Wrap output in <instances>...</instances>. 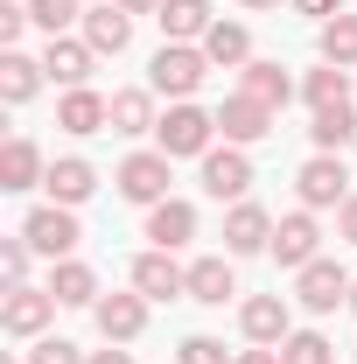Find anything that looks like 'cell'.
I'll return each instance as SVG.
<instances>
[{
	"instance_id": "obj_1",
	"label": "cell",
	"mask_w": 357,
	"mask_h": 364,
	"mask_svg": "<svg viewBox=\"0 0 357 364\" xmlns=\"http://www.w3.org/2000/svg\"><path fill=\"white\" fill-rule=\"evenodd\" d=\"M211 134H218V112H203V105H189V98L169 105V119L154 127V140H161L169 161H176V154H196V161H203V154H211Z\"/></svg>"
},
{
	"instance_id": "obj_2",
	"label": "cell",
	"mask_w": 357,
	"mask_h": 364,
	"mask_svg": "<svg viewBox=\"0 0 357 364\" xmlns=\"http://www.w3.org/2000/svg\"><path fill=\"white\" fill-rule=\"evenodd\" d=\"M203 70H211V56H203V49H189V43H161V56H154V63H147V85L154 91H169V98H189V91L203 85Z\"/></svg>"
},
{
	"instance_id": "obj_3",
	"label": "cell",
	"mask_w": 357,
	"mask_h": 364,
	"mask_svg": "<svg viewBox=\"0 0 357 364\" xmlns=\"http://www.w3.org/2000/svg\"><path fill=\"white\" fill-rule=\"evenodd\" d=\"M294 189H302V210H343L351 203V168H343V154H315V161H302V176H294Z\"/></svg>"
},
{
	"instance_id": "obj_4",
	"label": "cell",
	"mask_w": 357,
	"mask_h": 364,
	"mask_svg": "<svg viewBox=\"0 0 357 364\" xmlns=\"http://www.w3.org/2000/svg\"><path fill=\"white\" fill-rule=\"evenodd\" d=\"M294 294H302L309 316H336V309L351 301V273L336 267V259H309V267L294 273Z\"/></svg>"
},
{
	"instance_id": "obj_5",
	"label": "cell",
	"mask_w": 357,
	"mask_h": 364,
	"mask_svg": "<svg viewBox=\"0 0 357 364\" xmlns=\"http://www.w3.org/2000/svg\"><path fill=\"white\" fill-rule=\"evenodd\" d=\"M112 182H119L127 203H147V210H154V203H169V154H161V147H154V154H127Z\"/></svg>"
},
{
	"instance_id": "obj_6",
	"label": "cell",
	"mask_w": 357,
	"mask_h": 364,
	"mask_svg": "<svg viewBox=\"0 0 357 364\" xmlns=\"http://www.w3.org/2000/svg\"><path fill=\"white\" fill-rule=\"evenodd\" d=\"M21 238H28V245L43 252L49 267H56V259H70V245H78L85 231H78V218H70L63 203H43V210H28V225H21Z\"/></svg>"
},
{
	"instance_id": "obj_7",
	"label": "cell",
	"mask_w": 357,
	"mask_h": 364,
	"mask_svg": "<svg viewBox=\"0 0 357 364\" xmlns=\"http://www.w3.org/2000/svg\"><path fill=\"white\" fill-rule=\"evenodd\" d=\"M56 309H63V301H56L49 287H7V301H0V329H7V336H43Z\"/></svg>"
},
{
	"instance_id": "obj_8",
	"label": "cell",
	"mask_w": 357,
	"mask_h": 364,
	"mask_svg": "<svg viewBox=\"0 0 357 364\" xmlns=\"http://www.w3.org/2000/svg\"><path fill=\"white\" fill-rule=\"evenodd\" d=\"M203 189L218 196V203H245V189H252V161H245V147H211L203 154Z\"/></svg>"
},
{
	"instance_id": "obj_9",
	"label": "cell",
	"mask_w": 357,
	"mask_h": 364,
	"mask_svg": "<svg viewBox=\"0 0 357 364\" xmlns=\"http://www.w3.org/2000/svg\"><path fill=\"white\" fill-rule=\"evenodd\" d=\"M134 294H147V301H176V294H189V267H176V252H140L134 259Z\"/></svg>"
},
{
	"instance_id": "obj_10",
	"label": "cell",
	"mask_w": 357,
	"mask_h": 364,
	"mask_svg": "<svg viewBox=\"0 0 357 364\" xmlns=\"http://www.w3.org/2000/svg\"><path fill=\"white\" fill-rule=\"evenodd\" d=\"M218 127L231 147H252V140H267L273 134V105H260V98H245V91H231L218 105Z\"/></svg>"
},
{
	"instance_id": "obj_11",
	"label": "cell",
	"mask_w": 357,
	"mask_h": 364,
	"mask_svg": "<svg viewBox=\"0 0 357 364\" xmlns=\"http://www.w3.org/2000/svg\"><path fill=\"white\" fill-rule=\"evenodd\" d=\"M238 329H245V343H287V336H294V309H287L280 294H252V301L238 309Z\"/></svg>"
},
{
	"instance_id": "obj_12",
	"label": "cell",
	"mask_w": 357,
	"mask_h": 364,
	"mask_svg": "<svg viewBox=\"0 0 357 364\" xmlns=\"http://www.w3.org/2000/svg\"><path fill=\"white\" fill-rule=\"evenodd\" d=\"M91 63H98V49H91L85 36H49V49H43V70H49L63 91H85Z\"/></svg>"
},
{
	"instance_id": "obj_13",
	"label": "cell",
	"mask_w": 357,
	"mask_h": 364,
	"mask_svg": "<svg viewBox=\"0 0 357 364\" xmlns=\"http://www.w3.org/2000/svg\"><path fill=\"white\" fill-rule=\"evenodd\" d=\"M98 336L105 343H134L140 329H147V294H98Z\"/></svg>"
},
{
	"instance_id": "obj_14",
	"label": "cell",
	"mask_w": 357,
	"mask_h": 364,
	"mask_svg": "<svg viewBox=\"0 0 357 364\" xmlns=\"http://www.w3.org/2000/svg\"><path fill=\"white\" fill-rule=\"evenodd\" d=\"M315 245H322V231H315V210H287V218H280V225H273V259H280V267H309L315 259Z\"/></svg>"
},
{
	"instance_id": "obj_15",
	"label": "cell",
	"mask_w": 357,
	"mask_h": 364,
	"mask_svg": "<svg viewBox=\"0 0 357 364\" xmlns=\"http://www.w3.org/2000/svg\"><path fill=\"white\" fill-rule=\"evenodd\" d=\"M43 189H49V203H63V210H78V203H85L91 189H98V168H91L85 154H63V161H49Z\"/></svg>"
},
{
	"instance_id": "obj_16",
	"label": "cell",
	"mask_w": 357,
	"mask_h": 364,
	"mask_svg": "<svg viewBox=\"0 0 357 364\" xmlns=\"http://www.w3.org/2000/svg\"><path fill=\"white\" fill-rule=\"evenodd\" d=\"M78 28H85V43L98 49V56H119V49L134 43V14H127V7H112V0H105V7H85V21H78Z\"/></svg>"
},
{
	"instance_id": "obj_17",
	"label": "cell",
	"mask_w": 357,
	"mask_h": 364,
	"mask_svg": "<svg viewBox=\"0 0 357 364\" xmlns=\"http://www.w3.org/2000/svg\"><path fill=\"white\" fill-rule=\"evenodd\" d=\"M56 127L63 134H105L112 127V98H98V91H63V105H56Z\"/></svg>"
},
{
	"instance_id": "obj_18",
	"label": "cell",
	"mask_w": 357,
	"mask_h": 364,
	"mask_svg": "<svg viewBox=\"0 0 357 364\" xmlns=\"http://www.w3.org/2000/svg\"><path fill=\"white\" fill-rule=\"evenodd\" d=\"M224 245H231V252H273V218L260 210V203H231Z\"/></svg>"
},
{
	"instance_id": "obj_19",
	"label": "cell",
	"mask_w": 357,
	"mask_h": 364,
	"mask_svg": "<svg viewBox=\"0 0 357 364\" xmlns=\"http://www.w3.org/2000/svg\"><path fill=\"white\" fill-rule=\"evenodd\" d=\"M49 294L63 301V309H98V273L85 259H56L49 267Z\"/></svg>"
},
{
	"instance_id": "obj_20",
	"label": "cell",
	"mask_w": 357,
	"mask_h": 364,
	"mask_svg": "<svg viewBox=\"0 0 357 364\" xmlns=\"http://www.w3.org/2000/svg\"><path fill=\"white\" fill-rule=\"evenodd\" d=\"M147 238H154L161 252H176V245H189V238H196V210H189L182 196H169V203H154V210H147Z\"/></svg>"
},
{
	"instance_id": "obj_21",
	"label": "cell",
	"mask_w": 357,
	"mask_h": 364,
	"mask_svg": "<svg viewBox=\"0 0 357 364\" xmlns=\"http://www.w3.org/2000/svg\"><path fill=\"white\" fill-rule=\"evenodd\" d=\"M154 21L169 43H196V36H211V0H161Z\"/></svg>"
},
{
	"instance_id": "obj_22",
	"label": "cell",
	"mask_w": 357,
	"mask_h": 364,
	"mask_svg": "<svg viewBox=\"0 0 357 364\" xmlns=\"http://www.w3.org/2000/svg\"><path fill=\"white\" fill-rule=\"evenodd\" d=\"M43 63H36V56H21V49H7V56H0V98H7V105H28V98H36V91H43Z\"/></svg>"
},
{
	"instance_id": "obj_23",
	"label": "cell",
	"mask_w": 357,
	"mask_h": 364,
	"mask_svg": "<svg viewBox=\"0 0 357 364\" xmlns=\"http://www.w3.org/2000/svg\"><path fill=\"white\" fill-rule=\"evenodd\" d=\"M238 294V273L224 267V259H196L189 267V301H203V309H224Z\"/></svg>"
},
{
	"instance_id": "obj_24",
	"label": "cell",
	"mask_w": 357,
	"mask_h": 364,
	"mask_svg": "<svg viewBox=\"0 0 357 364\" xmlns=\"http://www.w3.org/2000/svg\"><path fill=\"white\" fill-rule=\"evenodd\" d=\"M238 91H245V98H260V105H273V112H280V105L294 98V77H287L280 63H260V56H252V63H245V77H238Z\"/></svg>"
},
{
	"instance_id": "obj_25",
	"label": "cell",
	"mask_w": 357,
	"mask_h": 364,
	"mask_svg": "<svg viewBox=\"0 0 357 364\" xmlns=\"http://www.w3.org/2000/svg\"><path fill=\"white\" fill-rule=\"evenodd\" d=\"M49 168H43V154H36V140H7L0 147V189H36Z\"/></svg>"
},
{
	"instance_id": "obj_26",
	"label": "cell",
	"mask_w": 357,
	"mask_h": 364,
	"mask_svg": "<svg viewBox=\"0 0 357 364\" xmlns=\"http://www.w3.org/2000/svg\"><path fill=\"white\" fill-rule=\"evenodd\" d=\"M203 56H211V63H224V70H231V63L245 70V63H252V36H245L238 21H211V36H203Z\"/></svg>"
},
{
	"instance_id": "obj_27",
	"label": "cell",
	"mask_w": 357,
	"mask_h": 364,
	"mask_svg": "<svg viewBox=\"0 0 357 364\" xmlns=\"http://www.w3.org/2000/svg\"><path fill=\"white\" fill-rule=\"evenodd\" d=\"M315 49H322V63L351 70V63H357V14H336V21H322V36H315Z\"/></svg>"
},
{
	"instance_id": "obj_28",
	"label": "cell",
	"mask_w": 357,
	"mask_h": 364,
	"mask_svg": "<svg viewBox=\"0 0 357 364\" xmlns=\"http://www.w3.org/2000/svg\"><path fill=\"white\" fill-rule=\"evenodd\" d=\"M154 119V91H112V134H147Z\"/></svg>"
},
{
	"instance_id": "obj_29",
	"label": "cell",
	"mask_w": 357,
	"mask_h": 364,
	"mask_svg": "<svg viewBox=\"0 0 357 364\" xmlns=\"http://www.w3.org/2000/svg\"><path fill=\"white\" fill-rule=\"evenodd\" d=\"M309 134H315V147H322V154H343V147L357 140V112H351V105H329V112H315Z\"/></svg>"
},
{
	"instance_id": "obj_30",
	"label": "cell",
	"mask_w": 357,
	"mask_h": 364,
	"mask_svg": "<svg viewBox=\"0 0 357 364\" xmlns=\"http://www.w3.org/2000/svg\"><path fill=\"white\" fill-rule=\"evenodd\" d=\"M302 98H309L315 112L343 105V98H351V70H336V63H322V70H309V77H302Z\"/></svg>"
},
{
	"instance_id": "obj_31",
	"label": "cell",
	"mask_w": 357,
	"mask_h": 364,
	"mask_svg": "<svg viewBox=\"0 0 357 364\" xmlns=\"http://www.w3.org/2000/svg\"><path fill=\"white\" fill-rule=\"evenodd\" d=\"M280 364H336V350H329L322 329H294V336L280 343Z\"/></svg>"
},
{
	"instance_id": "obj_32",
	"label": "cell",
	"mask_w": 357,
	"mask_h": 364,
	"mask_svg": "<svg viewBox=\"0 0 357 364\" xmlns=\"http://www.w3.org/2000/svg\"><path fill=\"white\" fill-rule=\"evenodd\" d=\"M28 21H36L43 36H63V28L85 21V7H78V0H28Z\"/></svg>"
},
{
	"instance_id": "obj_33",
	"label": "cell",
	"mask_w": 357,
	"mask_h": 364,
	"mask_svg": "<svg viewBox=\"0 0 357 364\" xmlns=\"http://www.w3.org/2000/svg\"><path fill=\"white\" fill-rule=\"evenodd\" d=\"M176 364H238V358L224 350L218 336H182V358Z\"/></svg>"
},
{
	"instance_id": "obj_34",
	"label": "cell",
	"mask_w": 357,
	"mask_h": 364,
	"mask_svg": "<svg viewBox=\"0 0 357 364\" xmlns=\"http://www.w3.org/2000/svg\"><path fill=\"white\" fill-rule=\"evenodd\" d=\"M28 252H36L28 238H7V245H0V273H7V287H28Z\"/></svg>"
},
{
	"instance_id": "obj_35",
	"label": "cell",
	"mask_w": 357,
	"mask_h": 364,
	"mask_svg": "<svg viewBox=\"0 0 357 364\" xmlns=\"http://www.w3.org/2000/svg\"><path fill=\"white\" fill-rule=\"evenodd\" d=\"M28 364H91V358H78V343H63V336H43L28 350Z\"/></svg>"
},
{
	"instance_id": "obj_36",
	"label": "cell",
	"mask_w": 357,
	"mask_h": 364,
	"mask_svg": "<svg viewBox=\"0 0 357 364\" xmlns=\"http://www.w3.org/2000/svg\"><path fill=\"white\" fill-rule=\"evenodd\" d=\"M21 28H28V7L0 0V49H14V43H21Z\"/></svg>"
},
{
	"instance_id": "obj_37",
	"label": "cell",
	"mask_w": 357,
	"mask_h": 364,
	"mask_svg": "<svg viewBox=\"0 0 357 364\" xmlns=\"http://www.w3.org/2000/svg\"><path fill=\"white\" fill-rule=\"evenodd\" d=\"M238 364H280V343H252V350H238Z\"/></svg>"
},
{
	"instance_id": "obj_38",
	"label": "cell",
	"mask_w": 357,
	"mask_h": 364,
	"mask_svg": "<svg viewBox=\"0 0 357 364\" xmlns=\"http://www.w3.org/2000/svg\"><path fill=\"white\" fill-rule=\"evenodd\" d=\"M294 7H302V14H322V21H336V7H343V0H294Z\"/></svg>"
},
{
	"instance_id": "obj_39",
	"label": "cell",
	"mask_w": 357,
	"mask_h": 364,
	"mask_svg": "<svg viewBox=\"0 0 357 364\" xmlns=\"http://www.w3.org/2000/svg\"><path fill=\"white\" fill-rule=\"evenodd\" d=\"M112 7H127V14H161V0H112Z\"/></svg>"
},
{
	"instance_id": "obj_40",
	"label": "cell",
	"mask_w": 357,
	"mask_h": 364,
	"mask_svg": "<svg viewBox=\"0 0 357 364\" xmlns=\"http://www.w3.org/2000/svg\"><path fill=\"white\" fill-rule=\"evenodd\" d=\"M91 364H134V358H127V350L112 343V350H91Z\"/></svg>"
},
{
	"instance_id": "obj_41",
	"label": "cell",
	"mask_w": 357,
	"mask_h": 364,
	"mask_svg": "<svg viewBox=\"0 0 357 364\" xmlns=\"http://www.w3.org/2000/svg\"><path fill=\"white\" fill-rule=\"evenodd\" d=\"M343 238H351V245H357V196H351V203H343Z\"/></svg>"
},
{
	"instance_id": "obj_42",
	"label": "cell",
	"mask_w": 357,
	"mask_h": 364,
	"mask_svg": "<svg viewBox=\"0 0 357 364\" xmlns=\"http://www.w3.org/2000/svg\"><path fill=\"white\" fill-rule=\"evenodd\" d=\"M245 7H280V0H245Z\"/></svg>"
},
{
	"instance_id": "obj_43",
	"label": "cell",
	"mask_w": 357,
	"mask_h": 364,
	"mask_svg": "<svg viewBox=\"0 0 357 364\" xmlns=\"http://www.w3.org/2000/svg\"><path fill=\"white\" fill-rule=\"evenodd\" d=\"M351 309H357V280H351Z\"/></svg>"
}]
</instances>
